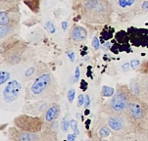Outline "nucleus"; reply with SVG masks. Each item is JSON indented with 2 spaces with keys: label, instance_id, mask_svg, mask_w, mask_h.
<instances>
[{
  "label": "nucleus",
  "instance_id": "1",
  "mask_svg": "<svg viewBox=\"0 0 148 141\" xmlns=\"http://www.w3.org/2000/svg\"><path fill=\"white\" fill-rule=\"evenodd\" d=\"M77 11L82 21L92 25H105L114 13L110 0H79Z\"/></svg>",
  "mask_w": 148,
  "mask_h": 141
},
{
  "label": "nucleus",
  "instance_id": "2",
  "mask_svg": "<svg viewBox=\"0 0 148 141\" xmlns=\"http://www.w3.org/2000/svg\"><path fill=\"white\" fill-rule=\"evenodd\" d=\"M58 81L55 75L48 72L36 77L26 87L25 101H36L45 98L54 97L58 92Z\"/></svg>",
  "mask_w": 148,
  "mask_h": 141
},
{
  "label": "nucleus",
  "instance_id": "3",
  "mask_svg": "<svg viewBox=\"0 0 148 141\" xmlns=\"http://www.w3.org/2000/svg\"><path fill=\"white\" fill-rule=\"evenodd\" d=\"M32 48L26 41L17 37L1 42V64L2 66L13 67L27 61Z\"/></svg>",
  "mask_w": 148,
  "mask_h": 141
},
{
  "label": "nucleus",
  "instance_id": "4",
  "mask_svg": "<svg viewBox=\"0 0 148 141\" xmlns=\"http://www.w3.org/2000/svg\"><path fill=\"white\" fill-rule=\"evenodd\" d=\"M132 95L129 84H118L115 93L109 100L102 103L100 106V112L105 115H117L127 113L130 102L132 101Z\"/></svg>",
  "mask_w": 148,
  "mask_h": 141
},
{
  "label": "nucleus",
  "instance_id": "5",
  "mask_svg": "<svg viewBox=\"0 0 148 141\" xmlns=\"http://www.w3.org/2000/svg\"><path fill=\"white\" fill-rule=\"evenodd\" d=\"M127 115L134 125L136 133L148 139V102L134 96Z\"/></svg>",
  "mask_w": 148,
  "mask_h": 141
},
{
  "label": "nucleus",
  "instance_id": "6",
  "mask_svg": "<svg viewBox=\"0 0 148 141\" xmlns=\"http://www.w3.org/2000/svg\"><path fill=\"white\" fill-rule=\"evenodd\" d=\"M58 134H55L44 127L41 131H26L17 127H10L7 129V138L11 141H52L58 140Z\"/></svg>",
  "mask_w": 148,
  "mask_h": 141
},
{
  "label": "nucleus",
  "instance_id": "7",
  "mask_svg": "<svg viewBox=\"0 0 148 141\" xmlns=\"http://www.w3.org/2000/svg\"><path fill=\"white\" fill-rule=\"evenodd\" d=\"M108 127L111 128L113 135H115L112 139H125L127 136L136 133L134 125L127 117V113L117 115H106L104 118Z\"/></svg>",
  "mask_w": 148,
  "mask_h": 141
},
{
  "label": "nucleus",
  "instance_id": "8",
  "mask_svg": "<svg viewBox=\"0 0 148 141\" xmlns=\"http://www.w3.org/2000/svg\"><path fill=\"white\" fill-rule=\"evenodd\" d=\"M15 127L21 128L26 131H41L45 127V122L41 116H32L29 114L19 115L13 120Z\"/></svg>",
  "mask_w": 148,
  "mask_h": 141
},
{
  "label": "nucleus",
  "instance_id": "9",
  "mask_svg": "<svg viewBox=\"0 0 148 141\" xmlns=\"http://www.w3.org/2000/svg\"><path fill=\"white\" fill-rule=\"evenodd\" d=\"M132 95L144 102H148V72H142L132 77L129 82Z\"/></svg>",
  "mask_w": 148,
  "mask_h": 141
},
{
  "label": "nucleus",
  "instance_id": "10",
  "mask_svg": "<svg viewBox=\"0 0 148 141\" xmlns=\"http://www.w3.org/2000/svg\"><path fill=\"white\" fill-rule=\"evenodd\" d=\"M59 97L58 95L54 97L50 98H45V99L36 100L34 103H27L23 107V112L26 114L32 115V116H41L45 111L47 110V108L49 107L51 104H53L54 102H58Z\"/></svg>",
  "mask_w": 148,
  "mask_h": 141
},
{
  "label": "nucleus",
  "instance_id": "11",
  "mask_svg": "<svg viewBox=\"0 0 148 141\" xmlns=\"http://www.w3.org/2000/svg\"><path fill=\"white\" fill-rule=\"evenodd\" d=\"M114 12L121 16L132 15L141 6L142 0H110Z\"/></svg>",
  "mask_w": 148,
  "mask_h": 141
},
{
  "label": "nucleus",
  "instance_id": "12",
  "mask_svg": "<svg viewBox=\"0 0 148 141\" xmlns=\"http://www.w3.org/2000/svg\"><path fill=\"white\" fill-rule=\"evenodd\" d=\"M22 91V84L18 79H12L7 82L2 90V101L4 103L11 104L16 101Z\"/></svg>",
  "mask_w": 148,
  "mask_h": 141
},
{
  "label": "nucleus",
  "instance_id": "13",
  "mask_svg": "<svg viewBox=\"0 0 148 141\" xmlns=\"http://www.w3.org/2000/svg\"><path fill=\"white\" fill-rule=\"evenodd\" d=\"M113 135V131L111 128L108 127L106 120L104 118H99L95 122L93 127H92V139L102 140L109 138Z\"/></svg>",
  "mask_w": 148,
  "mask_h": 141
},
{
  "label": "nucleus",
  "instance_id": "14",
  "mask_svg": "<svg viewBox=\"0 0 148 141\" xmlns=\"http://www.w3.org/2000/svg\"><path fill=\"white\" fill-rule=\"evenodd\" d=\"M22 13L19 7L1 10L0 12V26L8 24H21Z\"/></svg>",
  "mask_w": 148,
  "mask_h": 141
},
{
  "label": "nucleus",
  "instance_id": "15",
  "mask_svg": "<svg viewBox=\"0 0 148 141\" xmlns=\"http://www.w3.org/2000/svg\"><path fill=\"white\" fill-rule=\"evenodd\" d=\"M21 24H8L0 26V40L4 42L6 40L17 37L19 34Z\"/></svg>",
  "mask_w": 148,
  "mask_h": 141
},
{
  "label": "nucleus",
  "instance_id": "16",
  "mask_svg": "<svg viewBox=\"0 0 148 141\" xmlns=\"http://www.w3.org/2000/svg\"><path fill=\"white\" fill-rule=\"evenodd\" d=\"M87 31L82 26H74L70 31L69 39L73 44H79L87 39Z\"/></svg>",
  "mask_w": 148,
  "mask_h": 141
},
{
  "label": "nucleus",
  "instance_id": "17",
  "mask_svg": "<svg viewBox=\"0 0 148 141\" xmlns=\"http://www.w3.org/2000/svg\"><path fill=\"white\" fill-rule=\"evenodd\" d=\"M60 114H61V106H60L58 102H54L41 115V118L43 119L45 123H50L54 122V120H58Z\"/></svg>",
  "mask_w": 148,
  "mask_h": 141
},
{
  "label": "nucleus",
  "instance_id": "18",
  "mask_svg": "<svg viewBox=\"0 0 148 141\" xmlns=\"http://www.w3.org/2000/svg\"><path fill=\"white\" fill-rule=\"evenodd\" d=\"M45 69H47V67L44 64H42L40 62H36L34 63L32 66L29 68H27L24 74V79L26 80H34L36 77H37L38 75H42L43 73H45ZM48 72V70H47Z\"/></svg>",
  "mask_w": 148,
  "mask_h": 141
},
{
  "label": "nucleus",
  "instance_id": "19",
  "mask_svg": "<svg viewBox=\"0 0 148 141\" xmlns=\"http://www.w3.org/2000/svg\"><path fill=\"white\" fill-rule=\"evenodd\" d=\"M22 0H0V8L1 10H7L19 7V4Z\"/></svg>",
  "mask_w": 148,
  "mask_h": 141
},
{
  "label": "nucleus",
  "instance_id": "20",
  "mask_svg": "<svg viewBox=\"0 0 148 141\" xmlns=\"http://www.w3.org/2000/svg\"><path fill=\"white\" fill-rule=\"evenodd\" d=\"M115 90H116V88H113L111 86H107V85H105L101 90V95L103 97H111L112 95L115 93Z\"/></svg>",
  "mask_w": 148,
  "mask_h": 141
},
{
  "label": "nucleus",
  "instance_id": "21",
  "mask_svg": "<svg viewBox=\"0 0 148 141\" xmlns=\"http://www.w3.org/2000/svg\"><path fill=\"white\" fill-rule=\"evenodd\" d=\"M44 27H45V29L49 32V34H53L56 32V27H55V24L53 22H51V21H46V22H45Z\"/></svg>",
  "mask_w": 148,
  "mask_h": 141
},
{
  "label": "nucleus",
  "instance_id": "22",
  "mask_svg": "<svg viewBox=\"0 0 148 141\" xmlns=\"http://www.w3.org/2000/svg\"><path fill=\"white\" fill-rule=\"evenodd\" d=\"M10 79V74L7 70H1V73H0V84L3 85L6 84L7 81Z\"/></svg>",
  "mask_w": 148,
  "mask_h": 141
},
{
  "label": "nucleus",
  "instance_id": "23",
  "mask_svg": "<svg viewBox=\"0 0 148 141\" xmlns=\"http://www.w3.org/2000/svg\"><path fill=\"white\" fill-rule=\"evenodd\" d=\"M67 117H68V114L65 116L64 119L62 120V122H61V129H62V131H64V132H67L68 129H69V127H71V120H68Z\"/></svg>",
  "mask_w": 148,
  "mask_h": 141
},
{
  "label": "nucleus",
  "instance_id": "24",
  "mask_svg": "<svg viewBox=\"0 0 148 141\" xmlns=\"http://www.w3.org/2000/svg\"><path fill=\"white\" fill-rule=\"evenodd\" d=\"M75 95H76V90H75L74 88L69 89V91H68V93H67V98H68V101H69V103L74 102Z\"/></svg>",
  "mask_w": 148,
  "mask_h": 141
},
{
  "label": "nucleus",
  "instance_id": "25",
  "mask_svg": "<svg viewBox=\"0 0 148 141\" xmlns=\"http://www.w3.org/2000/svg\"><path fill=\"white\" fill-rule=\"evenodd\" d=\"M71 128L74 130V133L76 135H79V128H77V122L76 120H71Z\"/></svg>",
  "mask_w": 148,
  "mask_h": 141
},
{
  "label": "nucleus",
  "instance_id": "26",
  "mask_svg": "<svg viewBox=\"0 0 148 141\" xmlns=\"http://www.w3.org/2000/svg\"><path fill=\"white\" fill-rule=\"evenodd\" d=\"M91 45L92 47L95 49V50H98L100 48V43H99V40L97 38L96 36H94L93 38H92V41H91Z\"/></svg>",
  "mask_w": 148,
  "mask_h": 141
},
{
  "label": "nucleus",
  "instance_id": "27",
  "mask_svg": "<svg viewBox=\"0 0 148 141\" xmlns=\"http://www.w3.org/2000/svg\"><path fill=\"white\" fill-rule=\"evenodd\" d=\"M84 99H85V96L84 94H79V96H77V107H82V106H84Z\"/></svg>",
  "mask_w": 148,
  "mask_h": 141
},
{
  "label": "nucleus",
  "instance_id": "28",
  "mask_svg": "<svg viewBox=\"0 0 148 141\" xmlns=\"http://www.w3.org/2000/svg\"><path fill=\"white\" fill-rule=\"evenodd\" d=\"M140 62L139 60H136V59H134V60H132V61L130 62V68L132 69H135L136 67H138L140 66Z\"/></svg>",
  "mask_w": 148,
  "mask_h": 141
},
{
  "label": "nucleus",
  "instance_id": "29",
  "mask_svg": "<svg viewBox=\"0 0 148 141\" xmlns=\"http://www.w3.org/2000/svg\"><path fill=\"white\" fill-rule=\"evenodd\" d=\"M140 8H141V10L143 12H148V0H144V1L142 2Z\"/></svg>",
  "mask_w": 148,
  "mask_h": 141
},
{
  "label": "nucleus",
  "instance_id": "30",
  "mask_svg": "<svg viewBox=\"0 0 148 141\" xmlns=\"http://www.w3.org/2000/svg\"><path fill=\"white\" fill-rule=\"evenodd\" d=\"M79 75H81V73H79V68L77 67L76 70H75V82L79 81Z\"/></svg>",
  "mask_w": 148,
  "mask_h": 141
},
{
  "label": "nucleus",
  "instance_id": "31",
  "mask_svg": "<svg viewBox=\"0 0 148 141\" xmlns=\"http://www.w3.org/2000/svg\"><path fill=\"white\" fill-rule=\"evenodd\" d=\"M90 105V97H89V95L88 94H86L85 95V99H84V109H86L87 107Z\"/></svg>",
  "mask_w": 148,
  "mask_h": 141
},
{
  "label": "nucleus",
  "instance_id": "32",
  "mask_svg": "<svg viewBox=\"0 0 148 141\" xmlns=\"http://www.w3.org/2000/svg\"><path fill=\"white\" fill-rule=\"evenodd\" d=\"M77 139V135L75 134V133H73V134H69L67 136V140H76Z\"/></svg>",
  "mask_w": 148,
  "mask_h": 141
},
{
  "label": "nucleus",
  "instance_id": "33",
  "mask_svg": "<svg viewBox=\"0 0 148 141\" xmlns=\"http://www.w3.org/2000/svg\"><path fill=\"white\" fill-rule=\"evenodd\" d=\"M68 24H69V22H63V23H62V29H63V31H67Z\"/></svg>",
  "mask_w": 148,
  "mask_h": 141
},
{
  "label": "nucleus",
  "instance_id": "34",
  "mask_svg": "<svg viewBox=\"0 0 148 141\" xmlns=\"http://www.w3.org/2000/svg\"><path fill=\"white\" fill-rule=\"evenodd\" d=\"M68 55H69V58L71 59V61H74V59H75V54H74V52H69L68 53Z\"/></svg>",
  "mask_w": 148,
  "mask_h": 141
},
{
  "label": "nucleus",
  "instance_id": "35",
  "mask_svg": "<svg viewBox=\"0 0 148 141\" xmlns=\"http://www.w3.org/2000/svg\"><path fill=\"white\" fill-rule=\"evenodd\" d=\"M61 1H63V0H61Z\"/></svg>",
  "mask_w": 148,
  "mask_h": 141
}]
</instances>
